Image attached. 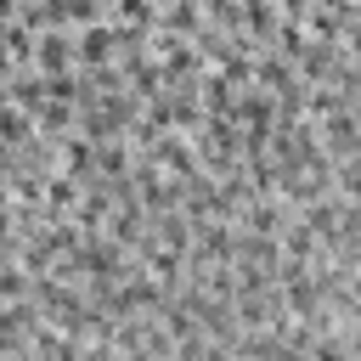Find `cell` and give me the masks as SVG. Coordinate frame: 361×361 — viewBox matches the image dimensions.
I'll return each mask as SVG.
<instances>
[{"instance_id":"cell-4","label":"cell","mask_w":361,"mask_h":361,"mask_svg":"<svg viewBox=\"0 0 361 361\" xmlns=\"http://www.w3.org/2000/svg\"><path fill=\"white\" fill-rule=\"evenodd\" d=\"M344 192L361 197V164H344Z\"/></svg>"},{"instance_id":"cell-3","label":"cell","mask_w":361,"mask_h":361,"mask_svg":"<svg viewBox=\"0 0 361 361\" xmlns=\"http://www.w3.org/2000/svg\"><path fill=\"white\" fill-rule=\"evenodd\" d=\"M113 17H124V23L141 28V23H152V6L147 0H113Z\"/></svg>"},{"instance_id":"cell-2","label":"cell","mask_w":361,"mask_h":361,"mask_svg":"<svg viewBox=\"0 0 361 361\" xmlns=\"http://www.w3.org/2000/svg\"><path fill=\"white\" fill-rule=\"evenodd\" d=\"M113 39H118V34H107V28H85V34H79V56H85V62H107Z\"/></svg>"},{"instance_id":"cell-1","label":"cell","mask_w":361,"mask_h":361,"mask_svg":"<svg viewBox=\"0 0 361 361\" xmlns=\"http://www.w3.org/2000/svg\"><path fill=\"white\" fill-rule=\"evenodd\" d=\"M39 73H62V62H68V39L62 34H39Z\"/></svg>"}]
</instances>
